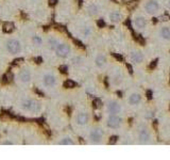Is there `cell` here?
<instances>
[{
  "label": "cell",
  "instance_id": "603a6c76",
  "mask_svg": "<svg viewBox=\"0 0 170 160\" xmlns=\"http://www.w3.org/2000/svg\"><path fill=\"white\" fill-rule=\"evenodd\" d=\"M81 33H82L84 37H89L90 33H92V30H90L89 27H84V28H82V30H81Z\"/></svg>",
  "mask_w": 170,
  "mask_h": 160
},
{
  "label": "cell",
  "instance_id": "2e32d148",
  "mask_svg": "<svg viewBox=\"0 0 170 160\" xmlns=\"http://www.w3.org/2000/svg\"><path fill=\"white\" fill-rule=\"evenodd\" d=\"M95 63L98 67H103V66L105 65V63H106V59H105V57L103 56V55H98V56L96 57Z\"/></svg>",
  "mask_w": 170,
  "mask_h": 160
},
{
  "label": "cell",
  "instance_id": "ffe728a7",
  "mask_svg": "<svg viewBox=\"0 0 170 160\" xmlns=\"http://www.w3.org/2000/svg\"><path fill=\"white\" fill-rule=\"evenodd\" d=\"M14 28H15L14 24H13V22H4V24H3V26H2L3 31L7 32V33H10V32H12L13 30H14Z\"/></svg>",
  "mask_w": 170,
  "mask_h": 160
},
{
  "label": "cell",
  "instance_id": "7a4b0ae2",
  "mask_svg": "<svg viewBox=\"0 0 170 160\" xmlns=\"http://www.w3.org/2000/svg\"><path fill=\"white\" fill-rule=\"evenodd\" d=\"M103 136H104V132L101 128H92L89 131V135H88V138H89L90 142L94 144H98L101 143L102 140H103Z\"/></svg>",
  "mask_w": 170,
  "mask_h": 160
},
{
  "label": "cell",
  "instance_id": "d4e9b609",
  "mask_svg": "<svg viewBox=\"0 0 170 160\" xmlns=\"http://www.w3.org/2000/svg\"><path fill=\"white\" fill-rule=\"evenodd\" d=\"M3 79H4L5 82H10L11 80L13 79V75L11 73H7L4 76H3Z\"/></svg>",
  "mask_w": 170,
  "mask_h": 160
},
{
  "label": "cell",
  "instance_id": "83f0119b",
  "mask_svg": "<svg viewBox=\"0 0 170 160\" xmlns=\"http://www.w3.org/2000/svg\"><path fill=\"white\" fill-rule=\"evenodd\" d=\"M22 61H24V59L22 58H19V59H16V60L14 61V63H20V62H22Z\"/></svg>",
  "mask_w": 170,
  "mask_h": 160
},
{
  "label": "cell",
  "instance_id": "ba28073f",
  "mask_svg": "<svg viewBox=\"0 0 170 160\" xmlns=\"http://www.w3.org/2000/svg\"><path fill=\"white\" fill-rule=\"evenodd\" d=\"M43 83L46 87H53L56 84V77L53 74H46L43 77Z\"/></svg>",
  "mask_w": 170,
  "mask_h": 160
},
{
  "label": "cell",
  "instance_id": "4dcf8cb0",
  "mask_svg": "<svg viewBox=\"0 0 170 160\" xmlns=\"http://www.w3.org/2000/svg\"><path fill=\"white\" fill-rule=\"evenodd\" d=\"M61 70H62V72H63V73H64V72H66V70H67V67H66V66H62V67H61Z\"/></svg>",
  "mask_w": 170,
  "mask_h": 160
},
{
  "label": "cell",
  "instance_id": "52a82bcc",
  "mask_svg": "<svg viewBox=\"0 0 170 160\" xmlns=\"http://www.w3.org/2000/svg\"><path fill=\"white\" fill-rule=\"evenodd\" d=\"M106 110L109 114H118L121 112V105L115 100H111L106 105Z\"/></svg>",
  "mask_w": 170,
  "mask_h": 160
},
{
  "label": "cell",
  "instance_id": "7402d4cb",
  "mask_svg": "<svg viewBox=\"0 0 170 160\" xmlns=\"http://www.w3.org/2000/svg\"><path fill=\"white\" fill-rule=\"evenodd\" d=\"M64 87H67V89H72V87H75V82H73L72 80H66L65 82H64Z\"/></svg>",
  "mask_w": 170,
  "mask_h": 160
},
{
  "label": "cell",
  "instance_id": "277c9868",
  "mask_svg": "<svg viewBox=\"0 0 170 160\" xmlns=\"http://www.w3.org/2000/svg\"><path fill=\"white\" fill-rule=\"evenodd\" d=\"M70 46L68 44L65 43H58V45L56 46V48L54 49V52L58 58H67L70 55Z\"/></svg>",
  "mask_w": 170,
  "mask_h": 160
},
{
  "label": "cell",
  "instance_id": "d6986e66",
  "mask_svg": "<svg viewBox=\"0 0 170 160\" xmlns=\"http://www.w3.org/2000/svg\"><path fill=\"white\" fill-rule=\"evenodd\" d=\"M58 144H60V145H73L75 142H73V140L70 137H64V138H62L61 141L58 142Z\"/></svg>",
  "mask_w": 170,
  "mask_h": 160
},
{
  "label": "cell",
  "instance_id": "8992f818",
  "mask_svg": "<svg viewBox=\"0 0 170 160\" xmlns=\"http://www.w3.org/2000/svg\"><path fill=\"white\" fill-rule=\"evenodd\" d=\"M143 9L149 14H155L160 10V4L156 0H147L143 4Z\"/></svg>",
  "mask_w": 170,
  "mask_h": 160
},
{
  "label": "cell",
  "instance_id": "f546056e",
  "mask_svg": "<svg viewBox=\"0 0 170 160\" xmlns=\"http://www.w3.org/2000/svg\"><path fill=\"white\" fill-rule=\"evenodd\" d=\"M94 104H95V107H100V102L99 100H95V102H94Z\"/></svg>",
  "mask_w": 170,
  "mask_h": 160
},
{
  "label": "cell",
  "instance_id": "9c48e42d",
  "mask_svg": "<svg viewBox=\"0 0 170 160\" xmlns=\"http://www.w3.org/2000/svg\"><path fill=\"white\" fill-rule=\"evenodd\" d=\"M75 121H77V124L80 125V126H84L88 123L89 121V115L86 112H80V113L77 115L75 117Z\"/></svg>",
  "mask_w": 170,
  "mask_h": 160
},
{
  "label": "cell",
  "instance_id": "1f68e13d",
  "mask_svg": "<svg viewBox=\"0 0 170 160\" xmlns=\"http://www.w3.org/2000/svg\"><path fill=\"white\" fill-rule=\"evenodd\" d=\"M168 7H169V9H170V0H169V2H168Z\"/></svg>",
  "mask_w": 170,
  "mask_h": 160
},
{
  "label": "cell",
  "instance_id": "44dd1931",
  "mask_svg": "<svg viewBox=\"0 0 170 160\" xmlns=\"http://www.w3.org/2000/svg\"><path fill=\"white\" fill-rule=\"evenodd\" d=\"M48 45H49V48L54 50L56 48V46L58 45V41L56 39H50L48 41Z\"/></svg>",
  "mask_w": 170,
  "mask_h": 160
},
{
  "label": "cell",
  "instance_id": "4fadbf2b",
  "mask_svg": "<svg viewBox=\"0 0 170 160\" xmlns=\"http://www.w3.org/2000/svg\"><path fill=\"white\" fill-rule=\"evenodd\" d=\"M134 25L137 27L138 29H143L147 26V19L143 16H137L134 19Z\"/></svg>",
  "mask_w": 170,
  "mask_h": 160
},
{
  "label": "cell",
  "instance_id": "e0dca14e",
  "mask_svg": "<svg viewBox=\"0 0 170 160\" xmlns=\"http://www.w3.org/2000/svg\"><path fill=\"white\" fill-rule=\"evenodd\" d=\"M121 19H122V15L119 12L115 11V12H112L109 14V20L112 22H119Z\"/></svg>",
  "mask_w": 170,
  "mask_h": 160
},
{
  "label": "cell",
  "instance_id": "8fae6325",
  "mask_svg": "<svg viewBox=\"0 0 170 160\" xmlns=\"http://www.w3.org/2000/svg\"><path fill=\"white\" fill-rule=\"evenodd\" d=\"M150 139H151V136H150V133H149L148 130H146V129H141V130L139 131V133H138L139 143L146 144L150 141Z\"/></svg>",
  "mask_w": 170,
  "mask_h": 160
},
{
  "label": "cell",
  "instance_id": "5b68a950",
  "mask_svg": "<svg viewBox=\"0 0 170 160\" xmlns=\"http://www.w3.org/2000/svg\"><path fill=\"white\" fill-rule=\"evenodd\" d=\"M122 124V119L118 117V114H109V117L106 120V125L107 127L113 129L119 128Z\"/></svg>",
  "mask_w": 170,
  "mask_h": 160
},
{
  "label": "cell",
  "instance_id": "4316f807",
  "mask_svg": "<svg viewBox=\"0 0 170 160\" xmlns=\"http://www.w3.org/2000/svg\"><path fill=\"white\" fill-rule=\"evenodd\" d=\"M1 144H2V145H13L14 142H11V141L5 140V141H3V142H1Z\"/></svg>",
  "mask_w": 170,
  "mask_h": 160
},
{
  "label": "cell",
  "instance_id": "ac0fdd59",
  "mask_svg": "<svg viewBox=\"0 0 170 160\" xmlns=\"http://www.w3.org/2000/svg\"><path fill=\"white\" fill-rule=\"evenodd\" d=\"M160 35L164 40H170V29L168 27H163L160 30Z\"/></svg>",
  "mask_w": 170,
  "mask_h": 160
},
{
  "label": "cell",
  "instance_id": "484cf974",
  "mask_svg": "<svg viewBox=\"0 0 170 160\" xmlns=\"http://www.w3.org/2000/svg\"><path fill=\"white\" fill-rule=\"evenodd\" d=\"M71 61H72V64H80L82 62L81 58H79V57H75V58H72Z\"/></svg>",
  "mask_w": 170,
  "mask_h": 160
},
{
  "label": "cell",
  "instance_id": "9a60e30c",
  "mask_svg": "<svg viewBox=\"0 0 170 160\" xmlns=\"http://www.w3.org/2000/svg\"><path fill=\"white\" fill-rule=\"evenodd\" d=\"M86 11H87V14L90 15V16H96L99 13V7L95 3H92V4L88 5Z\"/></svg>",
  "mask_w": 170,
  "mask_h": 160
},
{
  "label": "cell",
  "instance_id": "f1b7e54d",
  "mask_svg": "<svg viewBox=\"0 0 170 160\" xmlns=\"http://www.w3.org/2000/svg\"><path fill=\"white\" fill-rule=\"evenodd\" d=\"M56 2H58V0H49V3H50L51 5H54Z\"/></svg>",
  "mask_w": 170,
  "mask_h": 160
},
{
  "label": "cell",
  "instance_id": "3957f363",
  "mask_svg": "<svg viewBox=\"0 0 170 160\" xmlns=\"http://www.w3.org/2000/svg\"><path fill=\"white\" fill-rule=\"evenodd\" d=\"M5 47H7V50L12 55H17V53H19L21 51V43L18 40L15 39L9 40L5 43Z\"/></svg>",
  "mask_w": 170,
  "mask_h": 160
},
{
  "label": "cell",
  "instance_id": "30bf717a",
  "mask_svg": "<svg viewBox=\"0 0 170 160\" xmlns=\"http://www.w3.org/2000/svg\"><path fill=\"white\" fill-rule=\"evenodd\" d=\"M18 77H19V80L22 83H28L31 81L32 76H31V73H30V70H28V68H24V70H21L19 72Z\"/></svg>",
  "mask_w": 170,
  "mask_h": 160
},
{
  "label": "cell",
  "instance_id": "6da1fadb",
  "mask_svg": "<svg viewBox=\"0 0 170 160\" xmlns=\"http://www.w3.org/2000/svg\"><path fill=\"white\" fill-rule=\"evenodd\" d=\"M20 108L24 111L31 112V113H39L41 110V105L39 102L33 99V98H27V99L21 100L20 102Z\"/></svg>",
  "mask_w": 170,
  "mask_h": 160
},
{
  "label": "cell",
  "instance_id": "5bb4252c",
  "mask_svg": "<svg viewBox=\"0 0 170 160\" xmlns=\"http://www.w3.org/2000/svg\"><path fill=\"white\" fill-rule=\"evenodd\" d=\"M143 53L139 52V51H134V52L131 53V61L133 63L139 64L143 62Z\"/></svg>",
  "mask_w": 170,
  "mask_h": 160
},
{
  "label": "cell",
  "instance_id": "7c38bea8",
  "mask_svg": "<svg viewBox=\"0 0 170 160\" xmlns=\"http://www.w3.org/2000/svg\"><path fill=\"white\" fill-rule=\"evenodd\" d=\"M128 102H129V104L131 105V106H136V105H138L139 102H141L140 94H138V93H133V94H131L129 97V99H128Z\"/></svg>",
  "mask_w": 170,
  "mask_h": 160
},
{
  "label": "cell",
  "instance_id": "cb8c5ba5",
  "mask_svg": "<svg viewBox=\"0 0 170 160\" xmlns=\"http://www.w3.org/2000/svg\"><path fill=\"white\" fill-rule=\"evenodd\" d=\"M32 41H33V43L36 45V46H41V43H43V41H41V39L39 37H37V35H34L33 37H32Z\"/></svg>",
  "mask_w": 170,
  "mask_h": 160
}]
</instances>
